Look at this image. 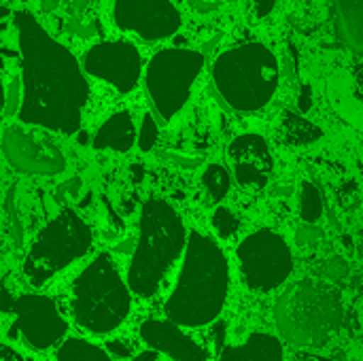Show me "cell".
Here are the masks:
<instances>
[{
	"label": "cell",
	"mask_w": 363,
	"mask_h": 361,
	"mask_svg": "<svg viewBox=\"0 0 363 361\" xmlns=\"http://www.w3.org/2000/svg\"><path fill=\"white\" fill-rule=\"evenodd\" d=\"M138 140V132L134 126V119L128 111L113 113L94 134L91 145L96 151L111 149L117 153H128L134 143Z\"/></svg>",
	"instance_id": "cell-17"
},
{
	"label": "cell",
	"mask_w": 363,
	"mask_h": 361,
	"mask_svg": "<svg viewBox=\"0 0 363 361\" xmlns=\"http://www.w3.org/2000/svg\"><path fill=\"white\" fill-rule=\"evenodd\" d=\"M230 172L225 170V166L221 164H208L202 172V187L208 194V200L213 204H219L221 200H225V196L230 194Z\"/></svg>",
	"instance_id": "cell-21"
},
{
	"label": "cell",
	"mask_w": 363,
	"mask_h": 361,
	"mask_svg": "<svg viewBox=\"0 0 363 361\" xmlns=\"http://www.w3.org/2000/svg\"><path fill=\"white\" fill-rule=\"evenodd\" d=\"M21 102H23V83L21 79H13L9 85H6V104H4V115L11 117V115H19L21 111Z\"/></svg>",
	"instance_id": "cell-25"
},
{
	"label": "cell",
	"mask_w": 363,
	"mask_h": 361,
	"mask_svg": "<svg viewBox=\"0 0 363 361\" xmlns=\"http://www.w3.org/2000/svg\"><path fill=\"white\" fill-rule=\"evenodd\" d=\"M311 106H313V89H311V85H304L300 91V98H298V109H300V113H308Z\"/></svg>",
	"instance_id": "cell-28"
},
{
	"label": "cell",
	"mask_w": 363,
	"mask_h": 361,
	"mask_svg": "<svg viewBox=\"0 0 363 361\" xmlns=\"http://www.w3.org/2000/svg\"><path fill=\"white\" fill-rule=\"evenodd\" d=\"M347 264L345 262H340V260H334L330 266H328V272L332 274V277H345L347 274Z\"/></svg>",
	"instance_id": "cell-29"
},
{
	"label": "cell",
	"mask_w": 363,
	"mask_h": 361,
	"mask_svg": "<svg viewBox=\"0 0 363 361\" xmlns=\"http://www.w3.org/2000/svg\"><path fill=\"white\" fill-rule=\"evenodd\" d=\"M94 243L91 228L72 209H62L34 236L26 257L23 274L32 287H43L55 274L81 260Z\"/></svg>",
	"instance_id": "cell-7"
},
{
	"label": "cell",
	"mask_w": 363,
	"mask_h": 361,
	"mask_svg": "<svg viewBox=\"0 0 363 361\" xmlns=\"http://www.w3.org/2000/svg\"><path fill=\"white\" fill-rule=\"evenodd\" d=\"M274 317L279 332L294 347H321L342 326V296L323 281L304 279L279 298Z\"/></svg>",
	"instance_id": "cell-5"
},
{
	"label": "cell",
	"mask_w": 363,
	"mask_h": 361,
	"mask_svg": "<svg viewBox=\"0 0 363 361\" xmlns=\"http://www.w3.org/2000/svg\"><path fill=\"white\" fill-rule=\"evenodd\" d=\"M115 23L145 40H164L179 32L181 13L170 0H115Z\"/></svg>",
	"instance_id": "cell-13"
},
{
	"label": "cell",
	"mask_w": 363,
	"mask_h": 361,
	"mask_svg": "<svg viewBox=\"0 0 363 361\" xmlns=\"http://www.w3.org/2000/svg\"><path fill=\"white\" fill-rule=\"evenodd\" d=\"M125 340H108L106 343V351L113 355H119L121 360H132V347L123 345Z\"/></svg>",
	"instance_id": "cell-27"
},
{
	"label": "cell",
	"mask_w": 363,
	"mask_h": 361,
	"mask_svg": "<svg viewBox=\"0 0 363 361\" xmlns=\"http://www.w3.org/2000/svg\"><path fill=\"white\" fill-rule=\"evenodd\" d=\"M274 6H277V0H251L253 15L257 19H266L268 15H272Z\"/></svg>",
	"instance_id": "cell-26"
},
{
	"label": "cell",
	"mask_w": 363,
	"mask_h": 361,
	"mask_svg": "<svg viewBox=\"0 0 363 361\" xmlns=\"http://www.w3.org/2000/svg\"><path fill=\"white\" fill-rule=\"evenodd\" d=\"M359 253H362V257H363V245H362V247H359Z\"/></svg>",
	"instance_id": "cell-32"
},
{
	"label": "cell",
	"mask_w": 363,
	"mask_h": 361,
	"mask_svg": "<svg viewBox=\"0 0 363 361\" xmlns=\"http://www.w3.org/2000/svg\"><path fill=\"white\" fill-rule=\"evenodd\" d=\"M279 79V60L262 43L228 49L213 64V81L221 98L238 113L262 111L274 98Z\"/></svg>",
	"instance_id": "cell-6"
},
{
	"label": "cell",
	"mask_w": 363,
	"mask_h": 361,
	"mask_svg": "<svg viewBox=\"0 0 363 361\" xmlns=\"http://www.w3.org/2000/svg\"><path fill=\"white\" fill-rule=\"evenodd\" d=\"M187 238V228L177 209L162 198H149L140 209L138 240L128 266L132 294L153 298L174 262L185 255Z\"/></svg>",
	"instance_id": "cell-3"
},
{
	"label": "cell",
	"mask_w": 363,
	"mask_h": 361,
	"mask_svg": "<svg viewBox=\"0 0 363 361\" xmlns=\"http://www.w3.org/2000/svg\"><path fill=\"white\" fill-rule=\"evenodd\" d=\"M242 283L255 294L281 289L294 272V253L285 236L262 228L240 240L236 249Z\"/></svg>",
	"instance_id": "cell-9"
},
{
	"label": "cell",
	"mask_w": 363,
	"mask_h": 361,
	"mask_svg": "<svg viewBox=\"0 0 363 361\" xmlns=\"http://www.w3.org/2000/svg\"><path fill=\"white\" fill-rule=\"evenodd\" d=\"M285 347L279 336L255 332L242 345H223L217 361H283Z\"/></svg>",
	"instance_id": "cell-16"
},
{
	"label": "cell",
	"mask_w": 363,
	"mask_h": 361,
	"mask_svg": "<svg viewBox=\"0 0 363 361\" xmlns=\"http://www.w3.org/2000/svg\"><path fill=\"white\" fill-rule=\"evenodd\" d=\"M300 217L308 226H317L323 217V200L321 191L315 183L304 181L300 187Z\"/></svg>",
	"instance_id": "cell-22"
},
{
	"label": "cell",
	"mask_w": 363,
	"mask_h": 361,
	"mask_svg": "<svg viewBox=\"0 0 363 361\" xmlns=\"http://www.w3.org/2000/svg\"><path fill=\"white\" fill-rule=\"evenodd\" d=\"M2 151L9 166L21 174L55 177L66 168L62 151L47 136L23 130L19 126L4 128Z\"/></svg>",
	"instance_id": "cell-11"
},
{
	"label": "cell",
	"mask_w": 363,
	"mask_h": 361,
	"mask_svg": "<svg viewBox=\"0 0 363 361\" xmlns=\"http://www.w3.org/2000/svg\"><path fill=\"white\" fill-rule=\"evenodd\" d=\"M132 311V289L111 253L96 255L72 281V321L96 336L115 332Z\"/></svg>",
	"instance_id": "cell-4"
},
{
	"label": "cell",
	"mask_w": 363,
	"mask_h": 361,
	"mask_svg": "<svg viewBox=\"0 0 363 361\" xmlns=\"http://www.w3.org/2000/svg\"><path fill=\"white\" fill-rule=\"evenodd\" d=\"M228 157L236 181L247 189H264L274 172L270 147L259 134H240L228 147Z\"/></svg>",
	"instance_id": "cell-14"
},
{
	"label": "cell",
	"mask_w": 363,
	"mask_h": 361,
	"mask_svg": "<svg viewBox=\"0 0 363 361\" xmlns=\"http://www.w3.org/2000/svg\"><path fill=\"white\" fill-rule=\"evenodd\" d=\"M353 74H355V94H357L359 102H363V64L355 68Z\"/></svg>",
	"instance_id": "cell-30"
},
{
	"label": "cell",
	"mask_w": 363,
	"mask_h": 361,
	"mask_svg": "<svg viewBox=\"0 0 363 361\" xmlns=\"http://www.w3.org/2000/svg\"><path fill=\"white\" fill-rule=\"evenodd\" d=\"M279 138L281 143L291 145V147H306L323 138V130L317 123L308 121L306 117L287 111L279 123Z\"/></svg>",
	"instance_id": "cell-19"
},
{
	"label": "cell",
	"mask_w": 363,
	"mask_h": 361,
	"mask_svg": "<svg viewBox=\"0 0 363 361\" xmlns=\"http://www.w3.org/2000/svg\"><path fill=\"white\" fill-rule=\"evenodd\" d=\"M13 328L23 343L36 351L62 345L68 334V321L60 313L55 300L43 294H23L13 304Z\"/></svg>",
	"instance_id": "cell-10"
},
{
	"label": "cell",
	"mask_w": 363,
	"mask_h": 361,
	"mask_svg": "<svg viewBox=\"0 0 363 361\" xmlns=\"http://www.w3.org/2000/svg\"><path fill=\"white\" fill-rule=\"evenodd\" d=\"M15 26L23 83L19 121L60 134L79 132L89 100V85L81 64L30 13H15Z\"/></svg>",
	"instance_id": "cell-1"
},
{
	"label": "cell",
	"mask_w": 363,
	"mask_h": 361,
	"mask_svg": "<svg viewBox=\"0 0 363 361\" xmlns=\"http://www.w3.org/2000/svg\"><path fill=\"white\" fill-rule=\"evenodd\" d=\"M55 361H113L111 353L85 338L68 336L55 351Z\"/></svg>",
	"instance_id": "cell-20"
},
{
	"label": "cell",
	"mask_w": 363,
	"mask_h": 361,
	"mask_svg": "<svg viewBox=\"0 0 363 361\" xmlns=\"http://www.w3.org/2000/svg\"><path fill=\"white\" fill-rule=\"evenodd\" d=\"M157 360H160V353H157V351H153V349H147V351H143V353L134 355L132 360H128V361H157Z\"/></svg>",
	"instance_id": "cell-31"
},
{
	"label": "cell",
	"mask_w": 363,
	"mask_h": 361,
	"mask_svg": "<svg viewBox=\"0 0 363 361\" xmlns=\"http://www.w3.org/2000/svg\"><path fill=\"white\" fill-rule=\"evenodd\" d=\"M83 68L87 74L113 85L119 94H128L140 79L143 57L136 45L128 40H104L85 53Z\"/></svg>",
	"instance_id": "cell-12"
},
{
	"label": "cell",
	"mask_w": 363,
	"mask_h": 361,
	"mask_svg": "<svg viewBox=\"0 0 363 361\" xmlns=\"http://www.w3.org/2000/svg\"><path fill=\"white\" fill-rule=\"evenodd\" d=\"M230 262L211 236L191 230L183 264L164 311L181 328H204L219 319L230 296Z\"/></svg>",
	"instance_id": "cell-2"
},
{
	"label": "cell",
	"mask_w": 363,
	"mask_h": 361,
	"mask_svg": "<svg viewBox=\"0 0 363 361\" xmlns=\"http://www.w3.org/2000/svg\"><path fill=\"white\" fill-rule=\"evenodd\" d=\"M338 34L345 45L363 53V0H332Z\"/></svg>",
	"instance_id": "cell-18"
},
{
	"label": "cell",
	"mask_w": 363,
	"mask_h": 361,
	"mask_svg": "<svg viewBox=\"0 0 363 361\" xmlns=\"http://www.w3.org/2000/svg\"><path fill=\"white\" fill-rule=\"evenodd\" d=\"M202 68L204 53L194 49L168 47L151 57L145 85L162 121H170L187 104Z\"/></svg>",
	"instance_id": "cell-8"
},
{
	"label": "cell",
	"mask_w": 363,
	"mask_h": 361,
	"mask_svg": "<svg viewBox=\"0 0 363 361\" xmlns=\"http://www.w3.org/2000/svg\"><path fill=\"white\" fill-rule=\"evenodd\" d=\"M138 334L149 349L172 361H208L206 349L189 338L181 326L170 319H147L140 323Z\"/></svg>",
	"instance_id": "cell-15"
},
{
	"label": "cell",
	"mask_w": 363,
	"mask_h": 361,
	"mask_svg": "<svg viewBox=\"0 0 363 361\" xmlns=\"http://www.w3.org/2000/svg\"><path fill=\"white\" fill-rule=\"evenodd\" d=\"M211 226L215 230V234L221 238V240H230L238 234L240 230V217L228 209V206H217L213 211V217H211Z\"/></svg>",
	"instance_id": "cell-23"
},
{
	"label": "cell",
	"mask_w": 363,
	"mask_h": 361,
	"mask_svg": "<svg viewBox=\"0 0 363 361\" xmlns=\"http://www.w3.org/2000/svg\"><path fill=\"white\" fill-rule=\"evenodd\" d=\"M157 138H160V128H157V121L153 119L151 113H145L143 115V121H140V128H138V149L149 153L153 151V147L157 145Z\"/></svg>",
	"instance_id": "cell-24"
}]
</instances>
